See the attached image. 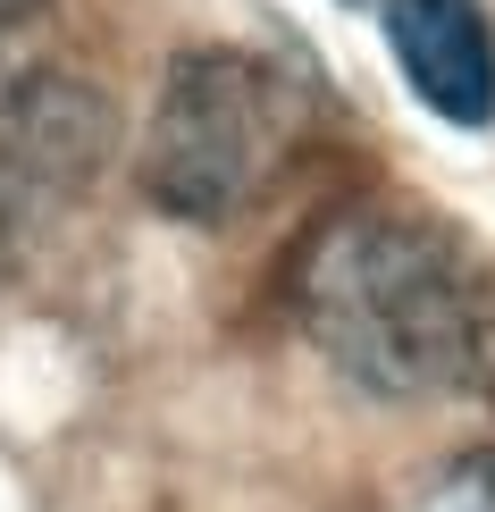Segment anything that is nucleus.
Instances as JSON below:
<instances>
[{
  "label": "nucleus",
  "mask_w": 495,
  "mask_h": 512,
  "mask_svg": "<svg viewBox=\"0 0 495 512\" xmlns=\"http://www.w3.org/2000/svg\"><path fill=\"white\" fill-rule=\"evenodd\" d=\"M412 512H495V445H470V454H454L437 479L420 487Z\"/></svg>",
  "instance_id": "39448f33"
},
{
  "label": "nucleus",
  "mask_w": 495,
  "mask_h": 512,
  "mask_svg": "<svg viewBox=\"0 0 495 512\" xmlns=\"http://www.w3.org/2000/svg\"><path fill=\"white\" fill-rule=\"evenodd\" d=\"M110 152V101L68 68H34L0 93V269H17L84 202Z\"/></svg>",
  "instance_id": "7ed1b4c3"
},
{
  "label": "nucleus",
  "mask_w": 495,
  "mask_h": 512,
  "mask_svg": "<svg viewBox=\"0 0 495 512\" xmlns=\"http://www.w3.org/2000/svg\"><path fill=\"white\" fill-rule=\"evenodd\" d=\"M294 328L378 403H495V261L437 210H344L286 269Z\"/></svg>",
  "instance_id": "f257e3e1"
},
{
  "label": "nucleus",
  "mask_w": 495,
  "mask_h": 512,
  "mask_svg": "<svg viewBox=\"0 0 495 512\" xmlns=\"http://www.w3.org/2000/svg\"><path fill=\"white\" fill-rule=\"evenodd\" d=\"M294 143V93L252 51L202 42L168 59V84L143 126V194L168 219L219 227L269 185L277 152Z\"/></svg>",
  "instance_id": "f03ea898"
},
{
  "label": "nucleus",
  "mask_w": 495,
  "mask_h": 512,
  "mask_svg": "<svg viewBox=\"0 0 495 512\" xmlns=\"http://www.w3.org/2000/svg\"><path fill=\"white\" fill-rule=\"evenodd\" d=\"M34 9H42V0H0V42H9L17 26H26V17H34Z\"/></svg>",
  "instance_id": "423d86ee"
},
{
  "label": "nucleus",
  "mask_w": 495,
  "mask_h": 512,
  "mask_svg": "<svg viewBox=\"0 0 495 512\" xmlns=\"http://www.w3.org/2000/svg\"><path fill=\"white\" fill-rule=\"evenodd\" d=\"M386 51L445 126L495 118V26L479 0H386Z\"/></svg>",
  "instance_id": "20e7f679"
}]
</instances>
